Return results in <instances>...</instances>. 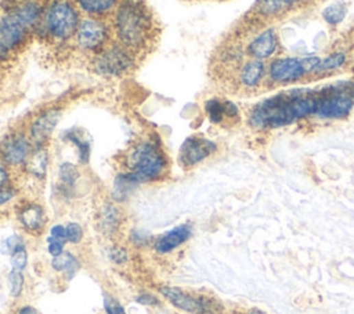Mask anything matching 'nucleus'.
Listing matches in <instances>:
<instances>
[{"mask_svg": "<svg viewBox=\"0 0 354 314\" xmlns=\"http://www.w3.org/2000/svg\"><path fill=\"white\" fill-rule=\"evenodd\" d=\"M277 50V35L269 29L256 36L248 46V54L255 60L269 58Z\"/></svg>", "mask_w": 354, "mask_h": 314, "instance_id": "16", "label": "nucleus"}, {"mask_svg": "<svg viewBox=\"0 0 354 314\" xmlns=\"http://www.w3.org/2000/svg\"><path fill=\"white\" fill-rule=\"evenodd\" d=\"M162 296L174 307L191 314H213L217 311V303L205 298L189 293L176 287H162L159 289Z\"/></svg>", "mask_w": 354, "mask_h": 314, "instance_id": "8", "label": "nucleus"}, {"mask_svg": "<svg viewBox=\"0 0 354 314\" xmlns=\"http://www.w3.org/2000/svg\"><path fill=\"white\" fill-rule=\"evenodd\" d=\"M27 262H28V254L24 246L12 254V266L14 270H19V272L24 270L27 266Z\"/></svg>", "mask_w": 354, "mask_h": 314, "instance_id": "31", "label": "nucleus"}, {"mask_svg": "<svg viewBox=\"0 0 354 314\" xmlns=\"http://www.w3.org/2000/svg\"><path fill=\"white\" fill-rule=\"evenodd\" d=\"M137 61V54L122 44H110L93 57V70L103 77H122L129 75Z\"/></svg>", "mask_w": 354, "mask_h": 314, "instance_id": "6", "label": "nucleus"}, {"mask_svg": "<svg viewBox=\"0 0 354 314\" xmlns=\"http://www.w3.org/2000/svg\"><path fill=\"white\" fill-rule=\"evenodd\" d=\"M346 61V54L343 53H336L322 61H320V64L317 65V68L314 69V72H328V70H333V69H338L340 68Z\"/></svg>", "mask_w": 354, "mask_h": 314, "instance_id": "29", "label": "nucleus"}, {"mask_svg": "<svg viewBox=\"0 0 354 314\" xmlns=\"http://www.w3.org/2000/svg\"><path fill=\"white\" fill-rule=\"evenodd\" d=\"M47 153L43 149H38L36 152L31 153L30 157L27 159V170L34 174L35 176H45L46 170H47Z\"/></svg>", "mask_w": 354, "mask_h": 314, "instance_id": "23", "label": "nucleus"}, {"mask_svg": "<svg viewBox=\"0 0 354 314\" xmlns=\"http://www.w3.org/2000/svg\"><path fill=\"white\" fill-rule=\"evenodd\" d=\"M316 91L296 90L268 98L253 108L249 123L255 129H279L314 115Z\"/></svg>", "mask_w": 354, "mask_h": 314, "instance_id": "2", "label": "nucleus"}, {"mask_svg": "<svg viewBox=\"0 0 354 314\" xmlns=\"http://www.w3.org/2000/svg\"><path fill=\"white\" fill-rule=\"evenodd\" d=\"M354 107V86H329L316 91L314 115L321 119H343Z\"/></svg>", "mask_w": 354, "mask_h": 314, "instance_id": "5", "label": "nucleus"}, {"mask_svg": "<svg viewBox=\"0 0 354 314\" xmlns=\"http://www.w3.org/2000/svg\"><path fill=\"white\" fill-rule=\"evenodd\" d=\"M110 28L99 18L82 20L75 35L78 47L93 57L110 46Z\"/></svg>", "mask_w": 354, "mask_h": 314, "instance_id": "7", "label": "nucleus"}, {"mask_svg": "<svg viewBox=\"0 0 354 314\" xmlns=\"http://www.w3.org/2000/svg\"><path fill=\"white\" fill-rule=\"evenodd\" d=\"M132 240H133V243H134L136 246L144 247V246H147V244L150 243L151 237H150L147 233L141 232V231H136V232L132 233Z\"/></svg>", "mask_w": 354, "mask_h": 314, "instance_id": "37", "label": "nucleus"}, {"mask_svg": "<svg viewBox=\"0 0 354 314\" xmlns=\"http://www.w3.org/2000/svg\"><path fill=\"white\" fill-rule=\"evenodd\" d=\"M119 224H121V213L118 207L111 202H107L100 213V222H99L100 229L104 233L111 235L118 229Z\"/></svg>", "mask_w": 354, "mask_h": 314, "instance_id": "21", "label": "nucleus"}, {"mask_svg": "<svg viewBox=\"0 0 354 314\" xmlns=\"http://www.w3.org/2000/svg\"><path fill=\"white\" fill-rule=\"evenodd\" d=\"M322 17L324 20L331 24V25H336L339 23L343 21V18L346 17V8L342 3H333L331 6H328L324 12H322Z\"/></svg>", "mask_w": 354, "mask_h": 314, "instance_id": "28", "label": "nucleus"}, {"mask_svg": "<svg viewBox=\"0 0 354 314\" xmlns=\"http://www.w3.org/2000/svg\"><path fill=\"white\" fill-rule=\"evenodd\" d=\"M129 172L140 182L161 179L167 170V159L158 142L143 141L128 156Z\"/></svg>", "mask_w": 354, "mask_h": 314, "instance_id": "3", "label": "nucleus"}, {"mask_svg": "<svg viewBox=\"0 0 354 314\" xmlns=\"http://www.w3.org/2000/svg\"><path fill=\"white\" fill-rule=\"evenodd\" d=\"M110 258H111L114 262H117V263H123V262L128 261L129 255H128V252H126L125 248H122V247H114V248H111V251H110Z\"/></svg>", "mask_w": 354, "mask_h": 314, "instance_id": "36", "label": "nucleus"}, {"mask_svg": "<svg viewBox=\"0 0 354 314\" xmlns=\"http://www.w3.org/2000/svg\"><path fill=\"white\" fill-rule=\"evenodd\" d=\"M30 29L20 24L12 14L0 18V61L8 60L27 40Z\"/></svg>", "mask_w": 354, "mask_h": 314, "instance_id": "9", "label": "nucleus"}, {"mask_svg": "<svg viewBox=\"0 0 354 314\" xmlns=\"http://www.w3.org/2000/svg\"><path fill=\"white\" fill-rule=\"evenodd\" d=\"M0 155L6 164L19 166L27 161L31 155V145L23 134H13L0 145Z\"/></svg>", "mask_w": 354, "mask_h": 314, "instance_id": "12", "label": "nucleus"}, {"mask_svg": "<svg viewBox=\"0 0 354 314\" xmlns=\"http://www.w3.org/2000/svg\"><path fill=\"white\" fill-rule=\"evenodd\" d=\"M303 60L298 58H280L270 64L269 75L274 81L291 83L302 79L306 73Z\"/></svg>", "mask_w": 354, "mask_h": 314, "instance_id": "11", "label": "nucleus"}, {"mask_svg": "<svg viewBox=\"0 0 354 314\" xmlns=\"http://www.w3.org/2000/svg\"><path fill=\"white\" fill-rule=\"evenodd\" d=\"M79 178V171L75 164L62 163L60 166V181L65 189H72Z\"/></svg>", "mask_w": 354, "mask_h": 314, "instance_id": "27", "label": "nucleus"}, {"mask_svg": "<svg viewBox=\"0 0 354 314\" xmlns=\"http://www.w3.org/2000/svg\"><path fill=\"white\" fill-rule=\"evenodd\" d=\"M60 118H61V112L58 109H49L40 114L34 120L30 130V138L38 148H40L50 138Z\"/></svg>", "mask_w": 354, "mask_h": 314, "instance_id": "14", "label": "nucleus"}, {"mask_svg": "<svg viewBox=\"0 0 354 314\" xmlns=\"http://www.w3.org/2000/svg\"><path fill=\"white\" fill-rule=\"evenodd\" d=\"M17 314H40L36 309H34V307H31V306H25V307H23Z\"/></svg>", "mask_w": 354, "mask_h": 314, "instance_id": "43", "label": "nucleus"}, {"mask_svg": "<svg viewBox=\"0 0 354 314\" xmlns=\"http://www.w3.org/2000/svg\"><path fill=\"white\" fill-rule=\"evenodd\" d=\"M217 146L204 137H189L179 152V160L183 167H194L216 152Z\"/></svg>", "mask_w": 354, "mask_h": 314, "instance_id": "10", "label": "nucleus"}, {"mask_svg": "<svg viewBox=\"0 0 354 314\" xmlns=\"http://www.w3.org/2000/svg\"><path fill=\"white\" fill-rule=\"evenodd\" d=\"M64 138L69 142H72L76 148H78V152H79V160L80 163L86 164L88 161V159H91V142L86 141L76 130H69Z\"/></svg>", "mask_w": 354, "mask_h": 314, "instance_id": "24", "label": "nucleus"}, {"mask_svg": "<svg viewBox=\"0 0 354 314\" xmlns=\"http://www.w3.org/2000/svg\"><path fill=\"white\" fill-rule=\"evenodd\" d=\"M20 222L30 232H38L45 226L46 217L43 208L38 204H27L19 214Z\"/></svg>", "mask_w": 354, "mask_h": 314, "instance_id": "18", "label": "nucleus"}, {"mask_svg": "<svg viewBox=\"0 0 354 314\" xmlns=\"http://www.w3.org/2000/svg\"><path fill=\"white\" fill-rule=\"evenodd\" d=\"M14 196H16V192L10 186L0 187V205L9 202Z\"/></svg>", "mask_w": 354, "mask_h": 314, "instance_id": "39", "label": "nucleus"}, {"mask_svg": "<svg viewBox=\"0 0 354 314\" xmlns=\"http://www.w3.org/2000/svg\"><path fill=\"white\" fill-rule=\"evenodd\" d=\"M9 285H10V292L13 296H20L23 287H24V277L21 272L14 270L9 274Z\"/></svg>", "mask_w": 354, "mask_h": 314, "instance_id": "30", "label": "nucleus"}, {"mask_svg": "<svg viewBox=\"0 0 354 314\" xmlns=\"http://www.w3.org/2000/svg\"><path fill=\"white\" fill-rule=\"evenodd\" d=\"M51 267L56 272L64 273L67 276V278L71 280L80 269V263L72 254L62 252V254L54 257V259L51 261Z\"/></svg>", "mask_w": 354, "mask_h": 314, "instance_id": "22", "label": "nucleus"}, {"mask_svg": "<svg viewBox=\"0 0 354 314\" xmlns=\"http://www.w3.org/2000/svg\"><path fill=\"white\" fill-rule=\"evenodd\" d=\"M248 314H264L263 311H260V310H252L250 313H248Z\"/></svg>", "mask_w": 354, "mask_h": 314, "instance_id": "44", "label": "nucleus"}, {"mask_svg": "<svg viewBox=\"0 0 354 314\" xmlns=\"http://www.w3.org/2000/svg\"><path fill=\"white\" fill-rule=\"evenodd\" d=\"M139 185L140 182L130 172L119 174L114 181V190H113L114 200L118 202L125 201Z\"/></svg>", "mask_w": 354, "mask_h": 314, "instance_id": "20", "label": "nucleus"}, {"mask_svg": "<svg viewBox=\"0 0 354 314\" xmlns=\"http://www.w3.org/2000/svg\"><path fill=\"white\" fill-rule=\"evenodd\" d=\"M264 65L260 60H250L245 65H242L239 72V81L241 86L245 88H256L263 79Z\"/></svg>", "mask_w": 354, "mask_h": 314, "instance_id": "19", "label": "nucleus"}, {"mask_svg": "<svg viewBox=\"0 0 354 314\" xmlns=\"http://www.w3.org/2000/svg\"><path fill=\"white\" fill-rule=\"evenodd\" d=\"M23 246L24 241L20 236H10L2 243V246H0V251H2V254H13Z\"/></svg>", "mask_w": 354, "mask_h": 314, "instance_id": "32", "label": "nucleus"}, {"mask_svg": "<svg viewBox=\"0 0 354 314\" xmlns=\"http://www.w3.org/2000/svg\"><path fill=\"white\" fill-rule=\"evenodd\" d=\"M80 12L95 18L114 14L121 0H73Z\"/></svg>", "mask_w": 354, "mask_h": 314, "instance_id": "17", "label": "nucleus"}, {"mask_svg": "<svg viewBox=\"0 0 354 314\" xmlns=\"http://www.w3.org/2000/svg\"><path fill=\"white\" fill-rule=\"evenodd\" d=\"M104 309L107 314H126L123 306L119 303L118 299L113 298L111 295H104Z\"/></svg>", "mask_w": 354, "mask_h": 314, "instance_id": "33", "label": "nucleus"}, {"mask_svg": "<svg viewBox=\"0 0 354 314\" xmlns=\"http://www.w3.org/2000/svg\"><path fill=\"white\" fill-rule=\"evenodd\" d=\"M113 31L119 44L139 54L158 38V25L145 0H121L114 12Z\"/></svg>", "mask_w": 354, "mask_h": 314, "instance_id": "1", "label": "nucleus"}, {"mask_svg": "<svg viewBox=\"0 0 354 314\" xmlns=\"http://www.w3.org/2000/svg\"><path fill=\"white\" fill-rule=\"evenodd\" d=\"M136 302L140 304H145V306H156L159 303V300L150 293H141L136 298Z\"/></svg>", "mask_w": 354, "mask_h": 314, "instance_id": "41", "label": "nucleus"}, {"mask_svg": "<svg viewBox=\"0 0 354 314\" xmlns=\"http://www.w3.org/2000/svg\"><path fill=\"white\" fill-rule=\"evenodd\" d=\"M205 111L209 118V120L215 125H220L226 119V112H224V101H220L217 98L208 99L205 102Z\"/></svg>", "mask_w": 354, "mask_h": 314, "instance_id": "25", "label": "nucleus"}, {"mask_svg": "<svg viewBox=\"0 0 354 314\" xmlns=\"http://www.w3.org/2000/svg\"><path fill=\"white\" fill-rule=\"evenodd\" d=\"M64 244L65 243H62L60 240H56V239L49 236V239H47V251L50 252V255L57 257V255L64 252Z\"/></svg>", "mask_w": 354, "mask_h": 314, "instance_id": "35", "label": "nucleus"}, {"mask_svg": "<svg viewBox=\"0 0 354 314\" xmlns=\"http://www.w3.org/2000/svg\"><path fill=\"white\" fill-rule=\"evenodd\" d=\"M224 112H226L227 119H237L239 115L237 105L231 101H224Z\"/></svg>", "mask_w": 354, "mask_h": 314, "instance_id": "40", "label": "nucleus"}, {"mask_svg": "<svg viewBox=\"0 0 354 314\" xmlns=\"http://www.w3.org/2000/svg\"><path fill=\"white\" fill-rule=\"evenodd\" d=\"M191 236H193V228L190 225H180L172 229L170 232L165 233L163 236L158 237L154 244V248L161 254H167L176 250L177 247H180L186 241H189Z\"/></svg>", "mask_w": 354, "mask_h": 314, "instance_id": "15", "label": "nucleus"}, {"mask_svg": "<svg viewBox=\"0 0 354 314\" xmlns=\"http://www.w3.org/2000/svg\"><path fill=\"white\" fill-rule=\"evenodd\" d=\"M46 8L40 0H21L13 5L8 14H12L27 29L35 28L43 18Z\"/></svg>", "mask_w": 354, "mask_h": 314, "instance_id": "13", "label": "nucleus"}, {"mask_svg": "<svg viewBox=\"0 0 354 314\" xmlns=\"http://www.w3.org/2000/svg\"><path fill=\"white\" fill-rule=\"evenodd\" d=\"M8 181H9V175H8V170L3 164H0V187L8 186Z\"/></svg>", "mask_w": 354, "mask_h": 314, "instance_id": "42", "label": "nucleus"}, {"mask_svg": "<svg viewBox=\"0 0 354 314\" xmlns=\"http://www.w3.org/2000/svg\"><path fill=\"white\" fill-rule=\"evenodd\" d=\"M50 237H53V239H56V240H60V241H62V243L68 241V240H67V229H65V226H62V225H56V226H53L51 231H50Z\"/></svg>", "mask_w": 354, "mask_h": 314, "instance_id": "38", "label": "nucleus"}, {"mask_svg": "<svg viewBox=\"0 0 354 314\" xmlns=\"http://www.w3.org/2000/svg\"><path fill=\"white\" fill-rule=\"evenodd\" d=\"M284 10H287V9L281 3V0H257V3H256V12L266 17L277 16V14L283 13Z\"/></svg>", "mask_w": 354, "mask_h": 314, "instance_id": "26", "label": "nucleus"}, {"mask_svg": "<svg viewBox=\"0 0 354 314\" xmlns=\"http://www.w3.org/2000/svg\"><path fill=\"white\" fill-rule=\"evenodd\" d=\"M42 21L49 39L62 43L76 35L82 20L73 0H51L46 6Z\"/></svg>", "mask_w": 354, "mask_h": 314, "instance_id": "4", "label": "nucleus"}, {"mask_svg": "<svg viewBox=\"0 0 354 314\" xmlns=\"http://www.w3.org/2000/svg\"><path fill=\"white\" fill-rule=\"evenodd\" d=\"M65 229H67V240L69 243L78 244V243L82 241V239H83V229H82V226L79 224L72 222V224L67 225Z\"/></svg>", "mask_w": 354, "mask_h": 314, "instance_id": "34", "label": "nucleus"}]
</instances>
